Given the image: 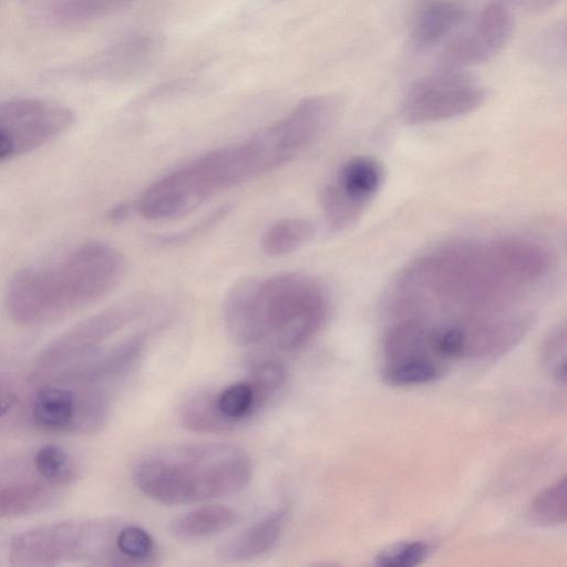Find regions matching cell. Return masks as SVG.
Listing matches in <instances>:
<instances>
[{"label": "cell", "instance_id": "6da1fadb", "mask_svg": "<svg viewBox=\"0 0 567 567\" xmlns=\"http://www.w3.org/2000/svg\"><path fill=\"white\" fill-rule=\"evenodd\" d=\"M556 272L555 254L537 240L458 239L409 262L391 282L386 306L395 317L442 311L454 316L442 323L460 327L530 320Z\"/></svg>", "mask_w": 567, "mask_h": 567}, {"label": "cell", "instance_id": "7a4b0ae2", "mask_svg": "<svg viewBox=\"0 0 567 567\" xmlns=\"http://www.w3.org/2000/svg\"><path fill=\"white\" fill-rule=\"evenodd\" d=\"M328 310L327 291L317 279L284 272L236 282L225 298L224 321L239 346L292 351L316 337Z\"/></svg>", "mask_w": 567, "mask_h": 567}, {"label": "cell", "instance_id": "3957f363", "mask_svg": "<svg viewBox=\"0 0 567 567\" xmlns=\"http://www.w3.org/2000/svg\"><path fill=\"white\" fill-rule=\"evenodd\" d=\"M252 465L240 447L225 443L177 444L144 453L132 467L134 485L167 505L196 504L245 488Z\"/></svg>", "mask_w": 567, "mask_h": 567}, {"label": "cell", "instance_id": "277c9868", "mask_svg": "<svg viewBox=\"0 0 567 567\" xmlns=\"http://www.w3.org/2000/svg\"><path fill=\"white\" fill-rule=\"evenodd\" d=\"M125 270L122 252L87 241L54 265L20 270L7 289V306L22 321H38L92 303L111 292Z\"/></svg>", "mask_w": 567, "mask_h": 567}, {"label": "cell", "instance_id": "5b68a950", "mask_svg": "<svg viewBox=\"0 0 567 567\" xmlns=\"http://www.w3.org/2000/svg\"><path fill=\"white\" fill-rule=\"evenodd\" d=\"M258 175L246 142L208 152L148 186L135 208L147 219L184 216L216 194Z\"/></svg>", "mask_w": 567, "mask_h": 567}, {"label": "cell", "instance_id": "8992f818", "mask_svg": "<svg viewBox=\"0 0 567 567\" xmlns=\"http://www.w3.org/2000/svg\"><path fill=\"white\" fill-rule=\"evenodd\" d=\"M485 96L484 87L475 79L460 70L444 69L408 90L400 115L411 125L447 121L475 111Z\"/></svg>", "mask_w": 567, "mask_h": 567}, {"label": "cell", "instance_id": "52a82bcc", "mask_svg": "<svg viewBox=\"0 0 567 567\" xmlns=\"http://www.w3.org/2000/svg\"><path fill=\"white\" fill-rule=\"evenodd\" d=\"M73 112L37 99L0 102V163L31 152L72 125Z\"/></svg>", "mask_w": 567, "mask_h": 567}, {"label": "cell", "instance_id": "ba28073f", "mask_svg": "<svg viewBox=\"0 0 567 567\" xmlns=\"http://www.w3.org/2000/svg\"><path fill=\"white\" fill-rule=\"evenodd\" d=\"M384 177V167L375 157L358 155L348 159L321 192V207L330 230L352 226L380 192Z\"/></svg>", "mask_w": 567, "mask_h": 567}, {"label": "cell", "instance_id": "9c48e42d", "mask_svg": "<svg viewBox=\"0 0 567 567\" xmlns=\"http://www.w3.org/2000/svg\"><path fill=\"white\" fill-rule=\"evenodd\" d=\"M513 32V19L501 2L487 4L474 27L455 38L443 52L444 69L460 70L486 62L507 44Z\"/></svg>", "mask_w": 567, "mask_h": 567}, {"label": "cell", "instance_id": "30bf717a", "mask_svg": "<svg viewBox=\"0 0 567 567\" xmlns=\"http://www.w3.org/2000/svg\"><path fill=\"white\" fill-rule=\"evenodd\" d=\"M162 51V41L147 33L131 35L101 53L94 61L97 74L128 79L148 70Z\"/></svg>", "mask_w": 567, "mask_h": 567}, {"label": "cell", "instance_id": "8fae6325", "mask_svg": "<svg viewBox=\"0 0 567 567\" xmlns=\"http://www.w3.org/2000/svg\"><path fill=\"white\" fill-rule=\"evenodd\" d=\"M286 511H276L252 523L218 548L220 559L240 563L258 558L268 553L278 542Z\"/></svg>", "mask_w": 567, "mask_h": 567}, {"label": "cell", "instance_id": "7c38bea8", "mask_svg": "<svg viewBox=\"0 0 567 567\" xmlns=\"http://www.w3.org/2000/svg\"><path fill=\"white\" fill-rule=\"evenodd\" d=\"M268 401L249 379L212 391L213 406L225 432L236 430Z\"/></svg>", "mask_w": 567, "mask_h": 567}, {"label": "cell", "instance_id": "4fadbf2b", "mask_svg": "<svg viewBox=\"0 0 567 567\" xmlns=\"http://www.w3.org/2000/svg\"><path fill=\"white\" fill-rule=\"evenodd\" d=\"M464 12L452 1L427 4L416 17L412 28L415 47L426 49L440 43L461 23Z\"/></svg>", "mask_w": 567, "mask_h": 567}, {"label": "cell", "instance_id": "5bb4252c", "mask_svg": "<svg viewBox=\"0 0 567 567\" xmlns=\"http://www.w3.org/2000/svg\"><path fill=\"white\" fill-rule=\"evenodd\" d=\"M236 518V513L227 506L203 505L175 518L171 532L179 539L209 537L231 527Z\"/></svg>", "mask_w": 567, "mask_h": 567}, {"label": "cell", "instance_id": "9a60e30c", "mask_svg": "<svg viewBox=\"0 0 567 567\" xmlns=\"http://www.w3.org/2000/svg\"><path fill=\"white\" fill-rule=\"evenodd\" d=\"M315 224L303 217H287L272 223L261 236V249L280 257L299 249L315 236Z\"/></svg>", "mask_w": 567, "mask_h": 567}, {"label": "cell", "instance_id": "2e32d148", "mask_svg": "<svg viewBox=\"0 0 567 567\" xmlns=\"http://www.w3.org/2000/svg\"><path fill=\"white\" fill-rule=\"evenodd\" d=\"M76 411L73 393L61 388H45L41 390L33 403V417L35 422L49 430L66 427Z\"/></svg>", "mask_w": 567, "mask_h": 567}, {"label": "cell", "instance_id": "e0dca14e", "mask_svg": "<svg viewBox=\"0 0 567 567\" xmlns=\"http://www.w3.org/2000/svg\"><path fill=\"white\" fill-rule=\"evenodd\" d=\"M135 0H44L50 17L60 22H86L117 11Z\"/></svg>", "mask_w": 567, "mask_h": 567}, {"label": "cell", "instance_id": "ac0fdd59", "mask_svg": "<svg viewBox=\"0 0 567 567\" xmlns=\"http://www.w3.org/2000/svg\"><path fill=\"white\" fill-rule=\"evenodd\" d=\"M441 365L432 358L413 357L388 362L383 379L398 388L423 385L440 379Z\"/></svg>", "mask_w": 567, "mask_h": 567}, {"label": "cell", "instance_id": "d6986e66", "mask_svg": "<svg viewBox=\"0 0 567 567\" xmlns=\"http://www.w3.org/2000/svg\"><path fill=\"white\" fill-rule=\"evenodd\" d=\"M532 523L539 526H558L567 519L566 476L563 475L540 492L527 512Z\"/></svg>", "mask_w": 567, "mask_h": 567}, {"label": "cell", "instance_id": "ffe728a7", "mask_svg": "<svg viewBox=\"0 0 567 567\" xmlns=\"http://www.w3.org/2000/svg\"><path fill=\"white\" fill-rule=\"evenodd\" d=\"M116 547L125 565H150L156 558L153 537L137 525H126L117 530Z\"/></svg>", "mask_w": 567, "mask_h": 567}, {"label": "cell", "instance_id": "44dd1931", "mask_svg": "<svg viewBox=\"0 0 567 567\" xmlns=\"http://www.w3.org/2000/svg\"><path fill=\"white\" fill-rule=\"evenodd\" d=\"M287 374V368L280 360L261 357L252 362L248 379L266 399L270 400L284 388Z\"/></svg>", "mask_w": 567, "mask_h": 567}, {"label": "cell", "instance_id": "7402d4cb", "mask_svg": "<svg viewBox=\"0 0 567 567\" xmlns=\"http://www.w3.org/2000/svg\"><path fill=\"white\" fill-rule=\"evenodd\" d=\"M431 547L422 540L405 542L380 551L374 564L382 567H413L422 564Z\"/></svg>", "mask_w": 567, "mask_h": 567}, {"label": "cell", "instance_id": "603a6c76", "mask_svg": "<svg viewBox=\"0 0 567 567\" xmlns=\"http://www.w3.org/2000/svg\"><path fill=\"white\" fill-rule=\"evenodd\" d=\"M38 472L45 478L54 482H63L71 477L70 457L58 445H45L41 447L34 458Z\"/></svg>", "mask_w": 567, "mask_h": 567}, {"label": "cell", "instance_id": "cb8c5ba5", "mask_svg": "<svg viewBox=\"0 0 567 567\" xmlns=\"http://www.w3.org/2000/svg\"><path fill=\"white\" fill-rule=\"evenodd\" d=\"M545 355L556 381L566 384V329L565 324L557 327L546 340Z\"/></svg>", "mask_w": 567, "mask_h": 567}, {"label": "cell", "instance_id": "d4e9b609", "mask_svg": "<svg viewBox=\"0 0 567 567\" xmlns=\"http://www.w3.org/2000/svg\"><path fill=\"white\" fill-rule=\"evenodd\" d=\"M133 207L127 203H122L112 208L110 219L114 223L124 220L131 213Z\"/></svg>", "mask_w": 567, "mask_h": 567}, {"label": "cell", "instance_id": "484cf974", "mask_svg": "<svg viewBox=\"0 0 567 567\" xmlns=\"http://www.w3.org/2000/svg\"><path fill=\"white\" fill-rule=\"evenodd\" d=\"M14 396L10 393H0V416L3 415L13 404Z\"/></svg>", "mask_w": 567, "mask_h": 567}]
</instances>
